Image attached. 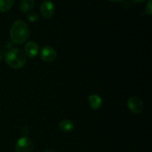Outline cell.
I'll list each match as a JSON object with an SVG mask.
<instances>
[{
	"label": "cell",
	"instance_id": "3957f363",
	"mask_svg": "<svg viewBox=\"0 0 152 152\" xmlns=\"http://www.w3.org/2000/svg\"><path fill=\"white\" fill-rule=\"evenodd\" d=\"M34 142L31 138L23 137L18 140L15 146L16 152H32L34 150Z\"/></svg>",
	"mask_w": 152,
	"mask_h": 152
},
{
	"label": "cell",
	"instance_id": "ac0fdd59",
	"mask_svg": "<svg viewBox=\"0 0 152 152\" xmlns=\"http://www.w3.org/2000/svg\"><path fill=\"white\" fill-rule=\"evenodd\" d=\"M1 60H2V54L0 53V62H1Z\"/></svg>",
	"mask_w": 152,
	"mask_h": 152
},
{
	"label": "cell",
	"instance_id": "277c9868",
	"mask_svg": "<svg viewBox=\"0 0 152 152\" xmlns=\"http://www.w3.org/2000/svg\"><path fill=\"white\" fill-rule=\"evenodd\" d=\"M55 12L54 4L50 0H45L40 5V13L45 19H50Z\"/></svg>",
	"mask_w": 152,
	"mask_h": 152
},
{
	"label": "cell",
	"instance_id": "9a60e30c",
	"mask_svg": "<svg viewBox=\"0 0 152 152\" xmlns=\"http://www.w3.org/2000/svg\"><path fill=\"white\" fill-rule=\"evenodd\" d=\"M108 1H114V2H120V1H124V0H108Z\"/></svg>",
	"mask_w": 152,
	"mask_h": 152
},
{
	"label": "cell",
	"instance_id": "ba28073f",
	"mask_svg": "<svg viewBox=\"0 0 152 152\" xmlns=\"http://www.w3.org/2000/svg\"><path fill=\"white\" fill-rule=\"evenodd\" d=\"M88 102H90V107L93 110H97L101 107L102 100L99 96L96 94H91L88 97Z\"/></svg>",
	"mask_w": 152,
	"mask_h": 152
},
{
	"label": "cell",
	"instance_id": "5bb4252c",
	"mask_svg": "<svg viewBox=\"0 0 152 152\" xmlns=\"http://www.w3.org/2000/svg\"><path fill=\"white\" fill-rule=\"evenodd\" d=\"M22 134L24 135L25 137H26L27 135L28 134V133H29V129H28V127H24L23 129H22Z\"/></svg>",
	"mask_w": 152,
	"mask_h": 152
},
{
	"label": "cell",
	"instance_id": "2e32d148",
	"mask_svg": "<svg viewBox=\"0 0 152 152\" xmlns=\"http://www.w3.org/2000/svg\"><path fill=\"white\" fill-rule=\"evenodd\" d=\"M132 1H135V2H142V1H144L145 0H132Z\"/></svg>",
	"mask_w": 152,
	"mask_h": 152
},
{
	"label": "cell",
	"instance_id": "7c38bea8",
	"mask_svg": "<svg viewBox=\"0 0 152 152\" xmlns=\"http://www.w3.org/2000/svg\"><path fill=\"white\" fill-rule=\"evenodd\" d=\"M27 17H28V19L30 21V22H35L38 20L39 16L38 13H36V12H33V13H30L28 15Z\"/></svg>",
	"mask_w": 152,
	"mask_h": 152
},
{
	"label": "cell",
	"instance_id": "6da1fadb",
	"mask_svg": "<svg viewBox=\"0 0 152 152\" xmlns=\"http://www.w3.org/2000/svg\"><path fill=\"white\" fill-rule=\"evenodd\" d=\"M29 28L24 21L17 20L12 25L10 31L11 40L17 45L26 42L29 38Z\"/></svg>",
	"mask_w": 152,
	"mask_h": 152
},
{
	"label": "cell",
	"instance_id": "7a4b0ae2",
	"mask_svg": "<svg viewBox=\"0 0 152 152\" xmlns=\"http://www.w3.org/2000/svg\"><path fill=\"white\" fill-rule=\"evenodd\" d=\"M4 59L9 66L15 69L23 68L26 63V56L25 53L17 48L7 50L4 54Z\"/></svg>",
	"mask_w": 152,
	"mask_h": 152
},
{
	"label": "cell",
	"instance_id": "4fadbf2b",
	"mask_svg": "<svg viewBox=\"0 0 152 152\" xmlns=\"http://www.w3.org/2000/svg\"><path fill=\"white\" fill-rule=\"evenodd\" d=\"M152 0H149L148 1L146 4V7H145V13H146L148 16H151L152 14V4H151Z\"/></svg>",
	"mask_w": 152,
	"mask_h": 152
},
{
	"label": "cell",
	"instance_id": "9c48e42d",
	"mask_svg": "<svg viewBox=\"0 0 152 152\" xmlns=\"http://www.w3.org/2000/svg\"><path fill=\"white\" fill-rule=\"evenodd\" d=\"M74 123L71 120H63L59 123V129L64 133H69L74 129Z\"/></svg>",
	"mask_w": 152,
	"mask_h": 152
},
{
	"label": "cell",
	"instance_id": "e0dca14e",
	"mask_svg": "<svg viewBox=\"0 0 152 152\" xmlns=\"http://www.w3.org/2000/svg\"><path fill=\"white\" fill-rule=\"evenodd\" d=\"M43 152H56V151L51 149H48V150H45V151H44Z\"/></svg>",
	"mask_w": 152,
	"mask_h": 152
},
{
	"label": "cell",
	"instance_id": "5b68a950",
	"mask_svg": "<svg viewBox=\"0 0 152 152\" xmlns=\"http://www.w3.org/2000/svg\"><path fill=\"white\" fill-rule=\"evenodd\" d=\"M56 50L50 46H45L40 51V58L45 62H53L56 59Z\"/></svg>",
	"mask_w": 152,
	"mask_h": 152
},
{
	"label": "cell",
	"instance_id": "8fae6325",
	"mask_svg": "<svg viewBox=\"0 0 152 152\" xmlns=\"http://www.w3.org/2000/svg\"><path fill=\"white\" fill-rule=\"evenodd\" d=\"M15 0H0V12H6L10 10L14 4Z\"/></svg>",
	"mask_w": 152,
	"mask_h": 152
},
{
	"label": "cell",
	"instance_id": "8992f818",
	"mask_svg": "<svg viewBox=\"0 0 152 152\" xmlns=\"http://www.w3.org/2000/svg\"><path fill=\"white\" fill-rule=\"evenodd\" d=\"M128 108H129L132 113L135 114H140L143 109V104L140 98L133 96L128 99L127 102Z\"/></svg>",
	"mask_w": 152,
	"mask_h": 152
},
{
	"label": "cell",
	"instance_id": "52a82bcc",
	"mask_svg": "<svg viewBox=\"0 0 152 152\" xmlns=\"http://www.w3.org/2000/svg\"><path fill=\"white\" fill-rule=\"evenodd\" d=\"M39 48L38 44L34 41L28 42L25 47V56H28L29 58H35L39 53Z\"/></svg>",
	"mask_w": 152,
	"mask_h": 152
},
{
	"label": "cell",
	"instance_id": "30bf717a",
	"mask_svg": "<svg viewBox=\"0 0 152 152\" xmlns=\"http://www.w3.org/2000/svg\"><path fill=\"white\" fill-rule=\"evenodd\" d=\"M34 7V0H22L19 4L20 10L23 13L30 12Z\"/></svg>",
	"mask_w": 152,
	"mask_h": 152
}]
</instances>
